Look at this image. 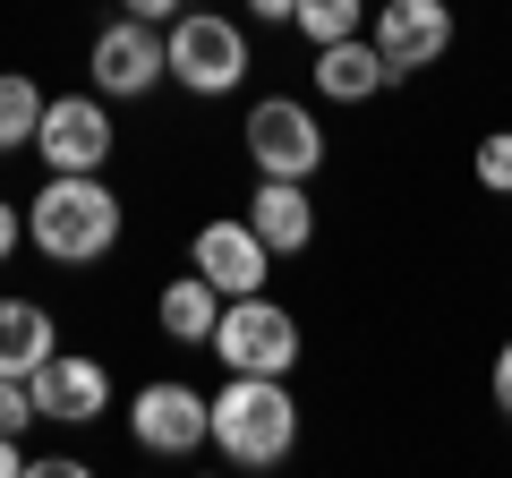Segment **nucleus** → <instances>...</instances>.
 Instances as JSON below:
<instances>
[{"instance_id":"24","label":"nucleus","mask_w":512,"mask_h":478,"mask_svg":"<svg viewBox=\"0 0 512 478\" xmlns=\"http://www.w3.org/2000/svg\"><path fill=\"white\" fill-rule=\"evenodd\" d=\"M18 470H35V461H26V444H18V436H0V478H18Z\"/></svg>"},{"instance_id":"17","label":"nucleus","mask_w":512,"mask_h":478,"mask_svg":"<svg viewBox=\"0 0 512 478\" xmlns=\"http://www.w3.org/2000/svg\"><path fill=\"white\" fill-rule=\"evenodd\" d=\"M299 35H308V52L316 43H342V35H367V0H299Z\"/></svg>"},{"instance_id":"3","label":"nucleus","mask_w":512,"mask_h":478,"mask_svg":"<svg viewBox=\"0 0 512 478\" xmlns=\"http://www.w3.org/2000/svg\"><path fill=\"white\" fill-rule=\"evenodd\" d=\"M163 60H171V86H188L197 103H222L248 77V26L222 9H180L163 26Z\"/></svg>"},{"instance_id":"22","label":"nucleus","mask_w":512,"mask_h":478,"mask_svg":"<svg viewBox=\"0 0 512 478\" xmlns=\"http://www.w3.org/2000/svg\"><path fill=\"white\" fill-rule=\"evenodd\" d=\"M487 385H495V410H504V419H512V342L495 350V376H487Z\"/></svg>"},{"instance_id":"5","label":"nucleus","mask_w":512,"mask_h":478,"mask_svg":"<svg viewBox=\"0 0 512 478\" xmlns=\"http://www.w3.org/2000/svg\"><path fill=\"white\" fill-rule=\"evenodd\" d=\"M239 146H248V163L265 171V180H316V171H325V120H316L299 94H265V103H248V120H239Z\"/></svg>"},{"instance_id":"15","label":"nucleus","mask_w":512,"mask_h":478,"mask_svg":"<svg viewBox=\"0 0 512 478\" xmlns=\"http://www.w3.org/2000/svg\"><path fill=\"white\" fill-rule=\"evenodd\" d=\"M214 316H222V291L188 265L180 282H163V299H154V325H163V342H180V350H205L214 342Z\"/></svg>"},{"instance_id":"18","label":"nucleus","mask_w":512,"mask_h":478,"mask_svg":"<svg viewBox=\"0 0 512 478\" xmlns=\"http://www.w3.org/2000/svg\"><path fill=\"white\" fill-rule=\"evenodd\" d=\"M478 188H487V197H512V129L478 137Z\"/></svg>"},{"instance_id":"4","label":"nucleus","mask_w":512,"mask_h":478,"mask_svg":"<svg viewBox=\"0 0 512 478\" xmlns=\"http://www.w3.org/2000/svg\"><path fill=\"white\" fill-rule=\"evenodd\" d=\"M205 350L222 359V376H291L299 368V316L282 308V299H265V291L222 299Z\"/></svg>"},{"instance_id":"10","label":"nucleus","mask_w":512,"mask_h":478,"mask_svg":"<svg viewBox=\"0 0 512 478\" xmlns=\"http://www.w3.org/2000/svg\"><path fill=\"white\" fill-rule=\"evenodd\" d=\"M26 393H35V419L94 427L111 410V368H103V359H86V350H52V359L26 376Z\"/></svg>"},{"instance_id":"8","label":"nucleus","mask_w":512,"mask_h":478,"mask_svg":"<svg viewBox=\"0 0 512 478\" xmlns=\"http://www.w3.org/2000/svg\"><path fill=\"white\" fill-rule=\"evenodd\" d=\"M26 154H43V171H103L111 154H120V129H111V103L103 94H52L43 103V120H35V146Z\"/></svg>"},{"instance_id":"1","label":"nucleus","mask_w":512,"mask_h":478,"mask_svg":"<svg viewBox=\"0 0 512 478\" xmlns=\"http://www.w3.org/2000/svg\"><path fill=\"white\" fill-rule=\"evenodd\" d=\"M120 188L103 171H43V188L26 197V248L52 265H103L120 248Z\"/></svg>"},{"instance_id":"9","label":"nucleus","mask_w":512,"mask_h":478,"mask_svg":"<svg viewBox=\"0 0 512 478\" xmlns=\"http://www.w3.org/2000/svg\"><path fill=\"white\" fill-rule=\"evenodd\" d=\"M453 0H384V9H367V43L384 52V69H393V86L419 69H436L444 52H453Z\"/></svg>"},{"instance_id":"14","label":"nucleus","mask_w":512,"mask_h":478,"mask_svg":"<svg viewBox=\"0 0 512 478\" xmlns=\"http://www.w3.org/2000/svg\"><path fill=\"white\" fill-rule=\"evenodd\" d=\"M60 350V325L43 299H18V291H0V376H35L43 359Z\"/></svg>"},{"instance_id":"19","label":"nucleus","mask_w":512,"mask_h":478,"mask_svg":"<svg viewBox=\"0 0 512 478\" xmlns=\"http://www.w3.org/2000/svg\"><path fill=\"white\" fill-rule=\"evenodd\" d=\"M26 427H43L35 393H26V376H0V436H26Z\"/></svg>"},{"instance_id":"16","label":"nucleus","mask_w":512,"mask_h":478,"mask_svg":"<svg viewBox=\"0 0 512 478\" xmlns=\"http://www.w3.org/2000/svg\"><path fill=\"white\" fill-rule=\"evenodd\" d=\"M43 103H52V94H43L26 69H0V154H26V146H35Z\"/></svg>"},{"instance_id":"12","label":"nucleus","mask_w":512,"mask_h":478,"mask_svg":"<svg viewBox=\"0 0 512 478\" xmlns=\"http://www.w3.org/2000/svg\"><path fill=\"white\" fill-rule=\"evenodd\" d=\"M248 231L265 239L274 257H308V248H316V197H308V180H265V171H256Z\"/></svg>"},{"instance_id":"20","label":"nucleus","mask_w":512,"mask_h":478,"mask_svg":"<svg viewBox=\"0 0 512 478\" xmlns=\"http://www.w3.org/2000/svg\"><path fill=\"white\" fill-rule=\"evenodd\" d=\"M18 248H26V205H9V197H0V265L18 257Z\"/></svg>"},{"instance_id":"6","label":"nucleus","mask_w":512,"mask_h":478,"mask_svg":"<svg viewBox=\"0 0 512 478\" xmlns=\"http://www.w3.org/2000/svg\"><path fill=\"white\" fill-rule=\"evenodd\" d=\"M86 77H94V94H103V103H146V94L171 77L163 26H146V18H128V9H120V18L86 43Z\"/></svg>"},{"instance_id":"7","label":"nucleus","mask_w":512,"mask_h":478,"mask_svg":"<svg viewBox=\"0 0 512 478\" xmlns=\"http://www.w3.org/2000/svg\"><path fill=\"white\" fill-rule=\"evenodd\" d=\"M205 419H214V393H197L188 376H146L128 393V436L163 461H188L205 453Z\"/></svg>"},{"instance_id":"2","label":"nucleus","mask_w":512,"mask_h":478,"mask_svg":"<svg viewBox=\"0 0 512 478\" xmlns=\"http://www.w3.org/2000/svg\"><path fill=\"white\" fill-rule=\"evenodd\" d=\"M205 444H214L231 470H274V461H291V444H299L291 376H222Z\"/></svg>"},{"instance_id":"23","label":"nucleus","mask_w":512,"mask_h":478,"mask_svg":"<svg viewBox=\"0 0 512 478\" xmlns=\"http://www.w3.org/2000/svg\"><path fill=\"white\" fill-rule=\"evenodd\" d=\"M239 9H256V26H291L299 0H239Z\"/></svg>"},{"instance_id":"13","label":"nucleus","mask_w":512,"mask_h":478,"mask_svg":"<svg viewBox=\"0 0 512 478\" xmlns=\"http://www.w3.org/2000/svg\"><path fill=\"white\" fill-rule=\"evenodd\" d=\"M325 103H376L384 86H393V69H384V52L367 35H342V43H316V77H308Z\"/></svg>"},{"instance_id":"11","label":"nucleus","mask_w":512,"mask_h":478,"mask_svg":"<svg viewBox=\"0 0 512 478\" xmlns=\"http://www.w3.org/2000/svg\"><path fill=\"white\" fill-rule=\"evenodd\" d=\"M188 265H197L222 299H248V291L274 282V248L248 231V214H214V222L197 231V248H188Z\"/></svg>"},{"instance_id":"21","label":"nucleus","mask_w":512,"mask_h":478,"mask_svg":"<svg viewBox=\"0 0 512 478\" xmlns=\"http://www.w3.org/2000/svg\"><path fill=\"white\" fill-rule=\"evenodd\" d=\"M120 9H128V18H146V26H171L188 0H120Z\"/></svg>"}]
</instances>
